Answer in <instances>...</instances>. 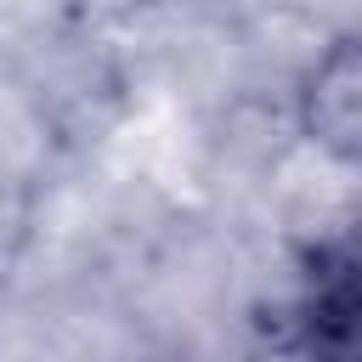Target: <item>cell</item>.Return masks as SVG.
<instances>
[{
    "instance_id": "cell-1",
    "label": "cell",
    "mask_w": 362,
    "mask_h": 362,
    "mask_svg": "<svg viewBox=\"0 0 362 362\" xmlns=\"http://www.w3.org/2000/svg\"><path fill=\"white\" fill-rule=\"evenodd\" d=\"M311 130H317V141H328L339 153L356 147V51L351 45H334V57L317 62Z\"/></svg>"
}]
</instances>
